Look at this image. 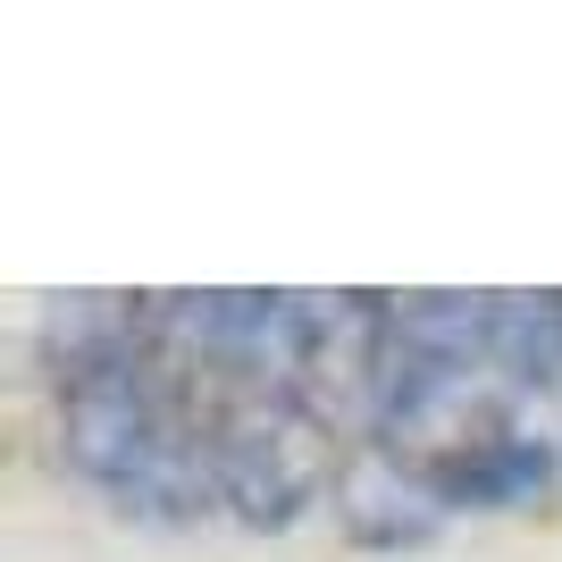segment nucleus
Returning a JSON list of instances; mask_svg holds the SVG:
<instances>
[{
    "mask_svg": "<svg viewBox=\"0 0 562 562\" xmlns=\"http://www.w3.org/2000/svg\"><path fill=\"white\" fill-rule=\"evenodd\" d=\"M554 437L529 420H504L487 428V437H470V446H453L446 462H428L420 479L437 487V504L446 513H513V504H538L546 487H554Z\"/></svg>",
    "mask_w": 562,
    "mask_h": 562,
    "instance_id": "obj_4",
    "label": "nucleus"
},
{
    "mask_svg": "<svg viewBox=\"0 0 562 562\" xmlns=\"http://www.w3.org/2000/svg\"><path fill=\"white\" fill-rule=\"evenodd\" d=\"M328 504H336V529H345L352 546H378V554L437 538V520H446L437 487H428L395 446H378V437H352V453H345V470H336V495H328Z\"/></svg>",
    "mask_w": 562,
    "mask_h": 562,
    "instance_id": "obj_3",
    "label": "nucleus"
},
{
    "mask_svg": "<svg viewBox=\"0 0 562 562\" xmlns=\"http://www.w3.org/2000/svg\"><path fill=\"white\" fill-rule=\"evenodd\" d=\"M336 428H319L294 395H211V487L244 529H294L336 495Z\"/></svg>",
    "mask_w": 562,
    "mask_h": 562,
    "instance_id": "obj_2",
    "label": "nucleus"
},
{
    "mask_svg": "<svg viewBox=\"0 0 562 562\" xmlns=\"http://www.w3.org/2000/svg\"><path fill=\"white\" fill-rule=\"evenodd\" d=\"M59 453L85 487L135 520H202L211 487V395L168 352L151 294H68L43 328Z\"/></svg>",
    "mask_w": 562,
    "mask_h": 562,
    "instance_id": "obj_1",
    "label": "nucleus"
}]
</instances>
